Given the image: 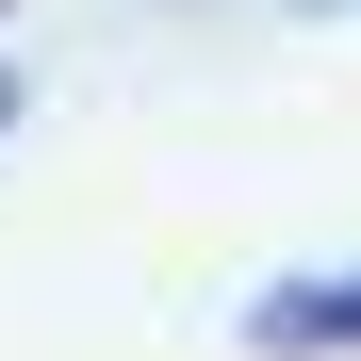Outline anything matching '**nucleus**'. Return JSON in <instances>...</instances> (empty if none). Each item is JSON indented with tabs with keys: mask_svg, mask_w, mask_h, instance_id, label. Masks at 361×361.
Here are the masks:
<instances>
[{
	"mask_svg": "<svg viewBox=\"0 0 361 361\" xmlns=\"http://www.w3.org/2000/svg\"><path fill=\"white\" fill-rule=\"evenodd\" d=\"M0 132H17V82H0Z\"/></svg>",
	"mask_w": 361,
	"mask_h": 361,
	"instance_id": "obj_2",
	"label": "nucleus"
},
{
	"mask_svg": "<svg viewBox=\"0 0 361 361\" xmlns=\"http://www.w3.org/2000/svg\"><path fill=\"white\" fill-rule=\"evenodd\" d=\"M312 17H345V0H312Z\"/></svg>",
	"mask_w": 361,
	"mask_h": 361,
	"instance_id": "obj_3",
	"label": "nucleus"
},
{
	"mask_svg": "<svg viewBox=\"0 0 361 361\" xmlns=\"http://www.w3.org/2000/svg\"><path fill=\"white\" fill-rule=\"evenodd\" d=\"M247 361H361V263L345 279H263L247 295Z\"/></svg>",
	"mask_w": 361,
	"mask_h": 361,
	"instance_id": "obj_1",
	"label": "nucleus"
}]
</instances>
